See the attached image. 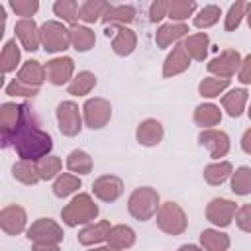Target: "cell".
I'll return each mask as SVG.
<instances>
[{
  "instance_id": "obj_1",
  "label": "cell",
  "mask_w": 251,
  "mask_h": 251,
  "mask_svg": "<svg viewBox=\"0 0 251 251\" xmlns=\"http://www.w3.org/2000/svg\"><path fill=\"white\" fill-rule=\"evenodd\" d=\"M18 155L22 157V161H39L43 157H47V153L53 147V139L47 131L39 129L37 124L33 122L31 110L25 106L24 110V120L12 139Z\"/></svg>"
},
{
  "instance_id": "obj_2",
  "label": "cell",
  "mask_w": 251,
  "mask_h": 251,
  "mask_svg": "<svg viewBox=\"0 0 251 251\" xmlns=\"http://www.w3.org/2000/svg\"><path fill=\"white\" fill-rule=\"evenodd\" d=\"M98 216V206L92 202L88 194H78L75 196L63 210L61 218L69 227H75L78 224H88Z\"/></svg>"
},
{
  "instance_id": "obj_3",
  "label": "cell",
  "mask_w": 251,
  "mask_h": 251,
  "mask_svg": "<svg viewBox=\"0 0 251 251\" xmlns=\"http://www.w3.org/2000/svg\"><path fill=\"white\" fill-rule=\"evenodd\" d=\"M157 206H159V194L157 190L149 188V186H141L135 188L127 200V210L129 214L139 220V222H147L157 214Z\"/></svg>"
},
{
  "instance_id": "obj_4",
  "label": "cell",
  "mask_w": 251,
  "mask_h": 251,
  "mask_svg": "<svg viewBox=\"0 0 251 251\" xmlns=\"http://www.w3.org/2000/svg\"><path fill=\"white\" fill-rule=\"evenodd\" d=\"M186 214L176 202H165L157 210V226L169 235H178L186 229Z\"/></svg>"
},
{
  "instance_id": "obj_5",
  "label": "cell",
  "mask_w": 251,
  "mask_h": 251,
  "mask_svg": "<svg viewBox=\"0 0 251 251\" xmlns=\"http://www.w3.org/2000/svg\"><path fill=\"white\" fill-rule=\"evenodd\" d=\"M39 35L47 53H59L71 45V31L61 22H45L39 29Z\"/></svg>"
},
{
  "instance_id": "obj_6",
  "label": "cell",
  "mask_w": 251,
  "mask_h": 251,
  "mask_svg": "<svg viewBox=\"0 0 251 251\" xmlns=\"http://www.w3.org/2000/svg\"><path fill=\"white\" fill-rule=\"evenodd\" d=\"M24 110L25 104H14L6 102L0 108V129H2V145L8 147L24 120Z\"/></svg>"
},
{
  "instance_id": "obj_7",
  "label": "cell",
  "mask_w": 251,
  "mask_h": 251,
  "mask_svg": "<svg viewBox=\"0 0 251 251\" xmlns=\"http://www.w3.org/2000/svg\"><path fill=\"white\" fill-rule=\"evenodd\" d=\"M82 110H84V124L90 129L104 127L110 122V116H112V106L104 98H90V100H86Z\"/></svg>"
},
{
  "instance_id": "obj_8",
  "label": "cell",
  "mask_w": 251,
  "mask_h": 251,
  "mask_svg": "<svg viewBox=\"0 0 251 251\" xmlns=\"http://www.w3.org/2000/svg\"><path fill=\"white\" fill-rule=\"evenodd\" d=\"M27 239L33 243H59L63 239V229L49 218L35 220L27 229Z\"/></svg>"
},
{
  "instance_id": "obj_9",
  "label": "cell",
  "mask_w": 251,
  "mask_h": 251,
  "mask_svg": "<svg viewBox=\"0 0 251 251\" xmlns=\"http://www.w3.org/2000/svg\"><path fill=\"white\" fill-rule=\"evenodd\" d=\"M57 122H59V129L63 135H76L82 127V122H80V112H78V106L71 100L67 102H61L57 106Z\"/></svg>"
},
{
  "instance_id": "obj_10",
  "label": "cell",
  "mask_w": 251,
  "mask_h": 251,
  "mask_svg": "<svg viewBox=\"0 0 251 251\" xmlns=\"http://www.w3.org/2000/svg\"><path fill=\"white\" fill-rule=\"evenodd\" d=\"M239 65H241L239 53L235 49H226L208 63V71L218 75V78H229Z\"/></svg>"
},
{
  "instance_id": "obj_11",
  "label": "cell",
  "mask_w": 251,
  "mask_h": 251,
  "mask_svg": "<svg viewBox=\"0 0 251 251\" xmlns=\"http://www.w3.org/2000/svg\"><path fill=\"white\" fill-rule=\"evenodd\" d=\"M233 216H235V202L226 200V198H214L206 208L208 222H212L214 226H220V227L229 226Z\"/></svg>"
},
{
  "instance_id": "obj_12",
  "label": "cell",
  "mask_w": 251,
  "mask_h": 251,
  "mask_svg": "<svg viewBox=\"0 0 251 251\" xmlns=\"http://www.w3.org/2000/svg\"><path fill=\"white\" fill-rule=\"evenodd\" d=\"M198 141H200V145H204L210 151L212 159L226 157L229 151V137H227V133H224L220 129H204L198 135Z\"/></svg>"
},
{
  "instance_id": "obj_13",
  "label": "cell",
  "mask_w": 251,
  "mask_h": 251,
  "mask_svg": "<svg viewBox=\"0 0 251 251\" xmlns=\"http://www.w3.org/2000/svg\"><path fill=\"white\" fill-rule=\"evenodd\" d=\"M73 71H75V63L71 57H57V59L47 61L45 65V76L55 86L69 82V78L73 76Z\"/></svg>"
},
{
  "instance_id": "obj_14",
  "label": "cell",
  "mask_w": 251,
  "mask_h": 251,
  "mask_svg": "<svg viewBox=\"0 0 251 251\" xmlns=\"http://www.w3.org/2000/svg\"><path fill=\"white\" fill-rule=\"evenodd\" d=\"M92 190H94V196L96 198H100L104 202H114V200H118L122 196L124 182L118 176H114V175H104V176H100V178L94 180Z\"/></svg>"
},
{
  "instance_id": "obj_15",
  "label": "cell",
  "mask_w": 251,
  "mask_h": 251,
  "mask_svg": "<svg viewBox=\"0 0 251 251\" xmlns=\"http://www.w3.org/2000/svg\"><path fill=\"white\" fill-rule=\"evenodd\" d=\"M0 226H2L4 233H8V235L22 233L24 227H25V212H24V208L16 206V204L2 208V212H0Z\"/></svg>"
},
{
  "instance_id": "obj_16",
  "label": "cell",
  "mask_w": 251,
  "mask_h": 251,
  "mask_svg": "<svg viewBox=\"0 0 251 251\" xmlns=\"http://www.w3.org/2000/svg\"><path fill=\"white\" fill-rule=\"evenodd\" d=\"M14 31H16V35L22 41V45H24L25 51H35L39 47L41 35H39V29H37V25H35L33 20H29V18L27 20H24V18L18 20L16 25H14Z\"/></svg>"
},
{
  "instance_id": "obj_17",
  "label": "cell",
  "mask_w": 251,
  "mask_h": 251,
  "mask_svg": "<svg viewBox=\"0 0 251 251\" xmlns=\"http://www.w3.org/2000/svg\"><path fill=\"white\" fill-rule=\"evenodd\" d=\"M188 65H190V55L186 53L184 43H180V45H176V47L169 53V57L165 59V65H163V76H167V78H169V76H175V75L186 71Z\"/></svg>"
},
{
  "instance_id": "obj_18",
  "label": "cell",
  "mask_w": 251,
  "mask_h": 251,
  "mask_svg": "<svg viewBox=\"0 0 251 251\" xmlns=\"http://www.w3.org/2000/svg\"><path fill=\"white\" fill-rule=\"evenodd\" d=\"M135 45H137V35H135L133 29H129L126 25L116 29V35L112 39V49H114L116 55H120V57L129 55V53H133Z\"/></svg>"
},
{
  "instance_id": "obj_19",
  "label": "cell",
  "mask_w": 251,
  "mask_h": 251,
  "mask_svg": "<svg viewBox=\"0 0 251 251\" xmlns=\"http://www.w3.org/2000/svg\"><path fill=\"white\" fill-rule=\"evenodd\" d=\"M135 135H137V141L141 145H147V147L157 145L163 139V126L157 120H145V122H141L137 126V133Z\"/></svg>"
},
{
  "instance_id": "obj_20",
  "label": "cell",
  "mask_w": 251,
  "mask_h": 251,
  "mask_svg": "<svg viewBox=\"0 0 251 251\" xmlns=\"http://www.w3.org/2000/svg\"><path fill=\"white\" fill-rule=\"evenodd\" d=\"M45 78H47L45 76V67H41L39 61H25L24 67L20 69V73H18V80L27 84V86H33V88H39Z\"/></svg>"
},
{
  "instance_id": "obj_21",
  "label": "cell",
  "mask_w": 251,
  "mask_h": 251,
  "mask_svg": "<svg viewBox=\"0 0 251 251\" xmlns=\"http://www.w3.org/2000/svg\"><path fill=\"white\" fill-rule=\"evenodd\" d=\"M110 231H112L110 222L102 220V222H98V224H92V226L80 229V231H78V243H82V245H94V243H100V241L108 239Z\"/></svg>"
},
{
  "instance_id": "obj_22",
  "label": "cell",
  "mask_w": 251,
  "mask_h": 251,
  "mask_svg": "<svg viewBox=\"0 0 251 251\" xmlns=\"http://www.w3.org/2000/svg\"><path fill=\"white\" fill-rule=\"evenodd\" d=\"M186 31H188V25L186 24H175V22H171V24H165V25H161L157 29L155 41L163 49V47H169L173 41L180 39L182 35H186Z\"/></svg>"
},
{
  "instance_id": "obj_23",
  "label": "cell",
  "mask_w": 251,
  "mask_h": 251,
  "mask_svg": "<svg viewBox=\"0 0 251 251\" xmlns=\"http://www.w3.org/2000/svg\"><path fill=\"white\" fill-rule=\"evenodd\" d=\"M245 102H247V90L245 88H233L227 94H224V98H222V106L226 108V112L231 118H237L243 114Z\"/></svg>"
},
{
  "instance_id": "obj_24",
  "label": "cell",
  "mask_w": 251,
  "mask_h": 251,
  "mask_svg": "<svg viewBox=\"0 0 251 251\" xmlns=\"http://www.w3.org/2000/svg\"><path fill=\"white\" fill-rule=\"evenodd\" d=\"M69 31H71V43H73V47H75L76 51L84 53V51H88V49L94 47L96 37H94V31H92V29L75 24V25H71Z\"/></svg>"
},
{
  "instance_id": "obj_25",
  "label": "cell",
  "mask_w": 251,
  "mask_h": 251,
  "mask_svg": "<svg viewBox=\"0 0 251 251\" xmlns=\"http://www.w3.org/2000/svg\"><path fill=\"white\" fill-rule=\"evenodd\" d=\"M200 243L206 251H227L229 237L218 229H204L200 233Z\"/></svg>"
},
{
  "instance_id": "obj_26",
  "label": "cell",
  "mask_w": 251,
  "mask_h": 251,
  "mask_svg": "<svg viewBox=\"0 0 251 251\" xmlns=\"http://www.w3.org/2000/svg\"><path fill=\"white\" fill-rule=\"evenodd\" d=\"M108 8H110V4L104 2V0H86L78 8V20H82L86 24H92L100 16H104L108 12Z\"/></svg>"
},
{
  "instance_id": "obj_27",
  "label": "cell",
  "mask_w": 251,
  "mask_h": 251,
  "mask_svg": "<svg viewBox=\"0 0 251 251\" xmlns=\"http://www.w3.org/2000/svg\"><path fill=\"white\" fill-rule=\"evenodd\" d=\"M96 86V76L90 73V71H82V73H78L71 82H69V94H73V96H84V94H88L92 88Z\"/></svg>"
},
{
  "instance_id": "obj_28",
  "label": "cell",
  "mask_w": 251,
  "mask_h": 251,
  "mask_svg": "<svg viewBox=\"0 0 251 251\" xmlns=\"http://www.w3.org/2000/svg\"><path fill=\"white\" fill-rule=\"evenodd\" d=\"M220 120H222V112L214 104H200L194 110V122L202 127H212V126L220 124Z\"/></svg>"
},
{
  "instance_id": "obj_29",
  "label": "cell",
  "mask_w": 251,
  "mask_h": 251,
  "mask_svg": "<svg viewBox=\"0 0 251 251\" xmlns=\"http://www.w3.org/2000/svg\"><path fill=\"white\" fill-rule=\"evenodd\" d=\"M231 171H233L231 169V163H227V161L212 163V165H208L204 169V180L208 184H212V186H218V184H222L231 175Z\"/></svg>"
},
{
  "instance_id": "obj_30",
  "label": "cell",
  "mask_w": 251,
  "mask_h": 251,
  "mask_svg": "<svg viewBox=\"0 0 251 251\" xmlns=\"http://www.w3.org/2000/svg\"><path fill=\"white\" fill-rule=\"evenodd\" d=\"M133 16H135V10L131 6H110L108 12L102 16V20L106 25L120 24V27H122L126 24H129L133 20Z\"/></svg>"
},
{
  "instance_id": "obj_31",
  "label": "cell",
  "mask_w": 251,
  "mask_h": 251,
  "mask_svg": "<svg viewBox=\"0 0 251 251\" xmlns=\"http://www.w3.org/2000/svg\"><path fill=\"white\" fill-rule=\"evenodd\" d=\"M208 43H210V39H208L206 33H194V35H190L184 41V49H186V53L192 59L204 61L206 59V53H208Z\"/></svg>"
},
{
  "instance_id": "obj_32",
  "label": "cell",
  "mask_w": 251,
  "mask_h": 251,
  "mask_svg": "<svg viewBox=\"0 0 251 251\" xmlns=\"http://www.w3.org/2000/svg\"><path fill=\"white\" fill-rule=\"evenodd\" d=\"M133 241H135V233L127 226H114L108 235V243L116 249H127L133 245Z\"/></svg>"
},
{
  "instance_id": "obj_33",
  "label": "cell",
  "mask_w": 251,
  "mask_h": 251,
  "mask_svg": "<svg viewBox=\"0 0 251 251\" xmlns=\"http://www.w3.org/2000/svg\"><path fill=\"white\" fill-rule=\"evenodd\" d=\"M67 167L73 171V173H78V175H88L92 171V159L86 151H80V149H75L69 153L67 157Z\"/></svg>"
},
{
  "instance_id": "obj_34",
  "label": "cell",
  "mask_w": 251,
  "mask_h": 251,
  "mask_svg": "<svg viewBox=\"0 0 251 251\" xmlns=\"http://www.w3.org/2000/svg\"><path fill=\"white\" fill-rule=\"evenodd\" d=\"M20 63V49L16 39L6 41V45L2 47V55H0V69L2 73H10L16 69V65Z\"/></svg>"
},
{
  "instance_id": "obj_35",
  "label": "cell",
  "mask_w": 251,
  "mask_h": 251,
  "mask_svg": "<svg viewBox=\"0 0 251 251\" xmlns=\"http://www.w3.org/2000/svg\"><path fill=\"white\" fill-rule=\"evenodd\" d=\"M12 175H14L16 180H20V182H24V184H35L37 180H41L39 175H37V169H35L29 161H20V163H16V165L12 167Z\"/></svg>"
},
{
  "instance_id": "obj_36",
  "label": "cell",
  "mask_w": 251,
  "mask_h": 251,
  "mask_svg": "<svg viewBox=\"0 0 251 251\" xmlns=\"http://www.w3.org/2000/svg\"><path fill=\"white\" fill-rule=\"evenodd\" d=\"M78 188H80V178L75 176V175H69V173L61 175V176L55 180V184H53V192H55V196H59V198H65V196L73 194V192L78 190Z\"/></svg>"
},
{
  "instance_id": "obj_37",
  "label": "cell",
  "mask_w": 251,
  "mask_h": 251,
  "mask_svg": "<svg viewBox=\"0 0 251 251\" xmlns=\"http://www.w3.org/2000/svg\"><path fill=\"white\" fill-rule=\"evenodd\" d=\"M231 190L239 196H245L251 192V169L249 167H239L231 175Z\"/></svg>"
},
{
  "instance_id": "obj_38",
  "label": "cell",
  "mask_w": 251,
  "mask_h": 251,
  "mask_svg": "<svg viewBox=\"0 0 251 251\" xmlns=\"http://www.w3.org/2000/svg\"><path fill=\"white\" fill-rule=\"evenodd\" d=\"M61 159L59 157H53V155H47L43 159H39L35 163V169H37V175L41 180H49L53 178L57 173H61Z\"/></svg>"
},
{
  "instance_id": "obj_39",
  "label": "cell",
  "mask_w": 251,
  "mask_h": 251,
  "mask_svg": "<svg viewBox=\"0 0 251 251\" xmlns=\"http://www.w3.org/2000/svg\"><path fill=\"white\" fill-rule=\"evenodd\" d=\"M194 10H196V2L192 0H173L169 2L167 16L171 20H186Z\"/></svg>"
},
{
  "instance_id": "obj_40",
  "label": "cell",
  "mask_w": 251,
  "mask_h": 251,
  "mask_svg": "<svg viewBox=\"0 0 251 251\" xmlns=\"http://www.w3.org/2000/svg\"><path fill=\"white\" fill-rule=\"evenodd\" d=\"M227 86H229V78H204L198 90H200V96L214 98V96H220Z\"/></svg>"
},
{
  "instance_id": "obj_41",
  "label": "cell",
  "mask_w": 251,
  "mask_h": 251,
  "mask_svg": "<svg viewBox=\"0 0 251 251\" xmlns=\"http://www.w3.org/2000/svg\"><path fill=\"white\" fill-rule=\"evenodd\" d=\"M220 16H222L220 6H214V4L204 6V8L198 12V16H194V25L200 27V29L210 27V25H214V24L220 20Z\"/></svg>"
},
{
  "instance_id": "obj_42",
  "label": "cell",
  "mask_w": 251,
  "mask_h": 251,
  "mask_svg": "<svg viewBox=\"0 0 251 251\" xmlns=\"http://www.w3.org/2000/svg\"><path fill=\"white\" fill-rule=\"evenodd\" d=\"M78 8H80V6H78L76 2H73V0H59V2L53 4L55 14L61 16L65 22H71L73 25H75V22H76V18H78Z\"/></svg>"
},
{
  "instance_id": "obj_43",
  "label": "cell",
  "mask_w": 251,
  "mask_h": 251,
  "mask_svg": "<svg viewBox=\"0 0 251 251\" xmlns=\"http://www.w3.org/2000/svg\"><path fill=\"white\" fill-rule=\"evenodd\" d=\"M245 10H247V4H245V2H235V4L229 8V12H227V16H226V29H227V31H233V29L239 25L241 18L245 16Z\"/></svg>"
},
{
  "instance_id": "obj_44",
  "label": "cell",
  "mask_w": 251,
  "mask_h": 251,
  "mask_svg": "<svg viewBox=\"0 0 251 251\" xmlns=\"http://www.w3.org/2000/svg\"><path fill=\"white\" fill-rule=\"evenodd\" d=\"M10 6L18 16H24V20H27V16H33L37 12L39 2L37 0H12Z\"/></svg>"
},
{
  "instance_id": "obj_45",
  "label": "cell",
  "mask_w": 251,
  "mask_h": 251,
  "mask_svg": "<svg viewBox=\"0 0 251 251\" xmlns=\"http://www.w3.org/2000/svg\"><path fill=\"white\" fill-rule=\"evenodd\" d=\"M39 92V88H33V86H27V84H24V82H20L18 78L16 80H12L8 86H6V94H10V96H35Z\"/></svg>"
},
{
  "instance_id": "obj_46",
  "label": "cell",
  "mask_w": 251,
  "mask_h": 251,
  "mask_svg": "<svg viewBox=\"0 0 251 251\" xmlns=\"http://www.w3.org/2000/svg\"><path fill=\"white\" fill-rule=\"evenodd\" d=\"M235 222L239 229L251 233V204H245L235 212Z\"/></svg>"
},
{
  "instance_id": "obj_47",
  "label": "cell",
  "mask_w": 251,
  "mask_h": 251,
  "mask_svg": "<svg viewBox=\"0 0 251 251\" xmlns=\"http://www.w3.org/2000/svg\"><path fill=\"white\" fill-rule=\"evenodd\" d=\"M167 10H169V2H163V0L153 2L151 8H149V20L151 22H159L161 18L167 16Z\"/></svg>"
},
{
  "instance_id": "obj_48",
  "label": "cell",
  "mask_w": 251,
  "mask_h": 251,
  "mask_svg": "<svg viewBox=\"0 0 251 251\" xmlns=\"http://www.w3.org/2000/svg\"><path fill=\"white\" fill-rule=\"evenodd\" d=\"M239 80L243 84H251V55H247L239 65Z\"/></svg>"
},
{
  "instance_id": "obj_49",
  "label": "cell",
  "mask_w": 251,
  "mask_h": 251,
  "mask_svg": "<svg viewBox=\"0 0 251 251\" xmlns=\"http://www.w3.org/2000/svg\"><path fill=\"white\" fill-rule=\"evenodd\" d=\"M33 251H59L57 243H33Z\"/></svg>"
},
{
  "instance_id": "obj_50",
  "label": "cell",
  "mask_w": 251,
  "mask_h": 251,
  "mask_svg": "<svg viewBox=\"0 0 251 251\" xmlns=\"http://www.w3.org/2000/svg\"><path fill=\"white\" fill-rule=\"evenodd\" d=\"M241 147H243V151H245V153H249V155H251V127L243 133V137H241Z\"/></svg>"
},
{
  "instance_id": "obj_51",
  "label": "cell",
  "mask_w": 251,
  "mask_h": 251,
  "mask_svg": "<svg viewBox=\"0 0 251 251\" xmlns=\"http://www.w3.org/2000/svg\"><path fill=\"white\" fill-rule=\"evenodd\" d=\"M4 18H6V14H4V8L0 6V35L4 33Z\"/></svg>"
},
{
  "instance_id": "obj_52",
  "label": "cell",
  "mask_w": 251,
  "mask_h": 251,
  "mask_svg": "<svg viewBox=\"0 0 251 251\" xmlns=\"http://www.w3.org/2000/svg\"><path fill=\"white\" fill-rule=\"evenodd\" d=\"M90 251H120V249H116V247L108 245V247H96V249H90Z\"/></svg>"
},
{
  "instance_id": "obj_53",
  "label": "cell",
  "mask_w": 251,
  "mask_h": 251,
  "mask_svg": "<svg viewBox=\"0 0 251 251\" xmlns=\"http://www.w3.org/2000/svg\"><path fill=\"white\" fill-rule=\"evenodd\" d=\"M178 251H200V249H198L196 245H182Z\"/></svg>"
},
{
  "instance_id": "obj_54",
  "label": "cell",
  "mask_w": 251,
  "mask_h": 251,
  "mask_svg": "<svg viewBox=\"0 0 251 251\" xmlns=\"http://www.w3.org/2000/svg\"><path fill=\"white\" fill-rule=\"evenodd\" d=\"M247 22L251 25V4H247Z\"/></svg>"
},
{
  "instance_id": "obj_55",
  "label": "cell",
  "mask_w": 251,
  "mask_h": 251,
  "mask_svg": "<svg viewBox=\"0 0 251 251\" xmlns=\"http://www.w3.org/2000/svg\"><path fill=\"white\" fill-rule=\"evenodd\" d=\"M249 120H251V108H249Z\"/></svg>"
}]
</instances>
